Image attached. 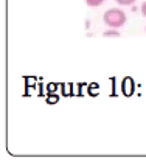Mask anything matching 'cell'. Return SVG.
Instances as JSON below:
<instances>
[{
  "instance_id": "obj_4",
  "label": "cell",
  "mask_w": 146,
  "mask_h": 160,
  "mask_svg": "<svg viewBox=\"0 0 146 160\" xmlns=\"http://www.w3.org/2000/svg\"><path fill=\"white\" fill-rule=\"evenodd\" d=\"M120 6H132L135 3V0H115Z\"/></svg>"
},
{
  "instance_id": "obj_5",
  "label": "cell",
  "mask_w": 146,
  "mask_h": 160,
  "mask_svg": "<svg viewBox=\"0 0 146 160\" xmlns=\"http://www.w3.org/2000/svg\"><path fill=\"white\" fill-rule=\"evenodd\" d=\"M140 12H142L143 17H146V0L142 3V6H140Z\"/></svg>"
},
{
  "instance_id": "obj_6",
  "label": "cell",
  "mask_w": 146,
  "mask_h": 160,
  "mask_svg": "<svg viewBox=\"0 0 146 160\" xmlns=\"http://www.w3.org/2000/svg\"><path fill=\"white\" fill-rule=\"evenodd\" d=\"M145 31H146V27H145Z\"/></svg>"
},
{
  "instance_id": "obj_1",
  "label": "cell",
  "mask_w": 146,
  "mask_h": 160,
  "mask_svg": "<svg viewBox=\"0 0 146 160\" xmlns=\"http://www.w3.org/2000/svg\"><path fill=\"white\" fill-rule=\"evenodd\" d=\"M128 20L126 12L121 8H110L103 14V22L109 28H121Z\"/></svg>"
},
{
  "instance_id": "obj_3",
  "label": "cell",
  "mask_w": 146,
  "mask_h": 160,
  "mask_svg": "<svg viewBox=\"0 0 146 160\" xmlns=\"http://www.w3.org/2000/svg\"><path fill=\"white\" fill-rule=\"evenodd\" d=\"M104 3V0H86V5L90 6V8H97V6H101Z\"/></svg>"
},
{
  "instance_id": "obj_2",
  "label": "cell",
  "mask_w": 146,
  "mask_h": 160,
  "mask_svg": "<svg viewBox=\"0 0 146 160\" xmlns=\"http://www.w3.org/2000/svg\"><path fill=\"white\" fill-rule=\"evenodd\" d=\"M103 36L104 38H118L120 36V31H118V28H109V30H106L103 33Z\"/></svg>"
}]
</instances>
